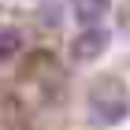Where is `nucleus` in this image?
Returning <instances> with one entry per match:
<instances>
[{"mask_svg":"<svg viewBox=\"0 0 130 130\" xmlns=\"http://www.w3.org/2000/svg\"><path fill=\"white\" fill-rule=\"evenodd\" d=\"M89 119L97 123V126H115L119 119H126L130 115V97L126 89H123L119 82H100L97 89L89 93Z\"/></svg>","mask_w":130,"mask_h":130,"instance_id":"f257e3e1","label":"nucleus"},{"mask_svg":"<svg viewBox=\"0 0 130 130\" xmlns=\"http://www.w3.org/2000/svg\"><path fill=\"white\" fill-rule=\"evenodd\" d=\"M19 48H22V34L15 26H0V60H15Z\"/></svg>","mask_w":130,"mask_h":130,"instance_id":"20e7f679","label":"nucleus"},{"mask_svg":"<svg viewBox=\"0 0 130 130\" xmlns=\"http://www.w3.org/2000/svg\"><path fill=\"white\" fill-rule=\"evenodd\" d=\"M108 8H111V0H74V19L82 26H97V22H104Z\"/></svg>","mask_w":130,"mask_h":130,"instance_id":"7ed1b4c3","label":"nucleus"},{"mask_svg":"<svg viewBox=\"0 0 130 130\" xmlns=\"http://www.w3.org/2000/svg\"><path fill=\"white\" fill-rule=\"evenodd\" d=\"M108 45H111V30L104 26V22H97V26H82L78 37L71 41V56L86 63V60L104 56V52H108Z\"/></svg>","mask_w":130,"mask_h":130,"instance_id":"f03ea898","label":"nucleus"}]
</instances>
